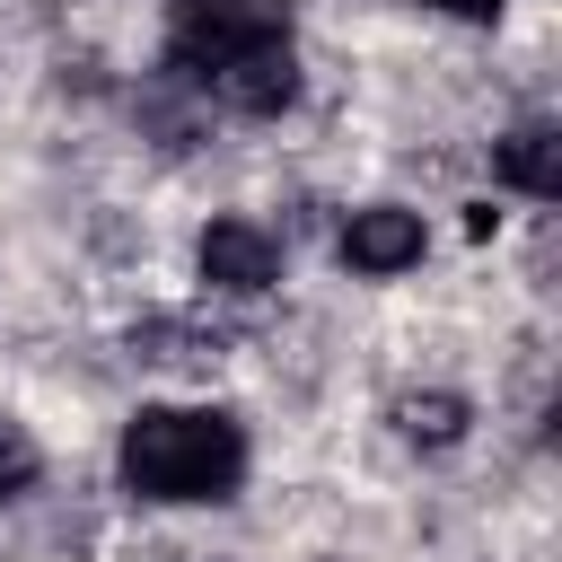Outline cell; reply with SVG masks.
<instances>
[{"label": "cell", "mask_w": 562, "mask_h": 562, "mask_svg": "<svg viewBox=\"0 0 562 562\" xmlns=\"http://www.w3.org/2000/svg\"><path fill=\"white\" fill-rule=\"evenodd\" d=\"M35 474H44V448L26 439V422H0V501H18Z\"/></svg>", "instance_id": "obj_7"}, {"label": "cell", "mask_w": 562, "mask_h": 562, "mask_svg": "<svg viewBox=\"0 0 562 562\" xmlns=\"http://www.w3.org/2000/svg\"><path fill=\"white\" fill-rule=\"evenodd\" d=\"M492 176L518 184V193H536V202H553V193H562V140H553V123H518V132L492 149Z\"/></svg>", "instance_id": "obj_5"}, {"label": "cell", "mask_w": 562, "mask_h": 562, "mask_svg": "<svg viewBox=\"0 0 562 562\" xmlns=\"http://www.w3.org/2000/svg\"><path fill=\"white\" fill-rule=\"evenodd\" d=\"M395 422H404V439H422V448H448V439H465V395H448V386H430V395H404V404H395Z\"/></svg>", "instance_id": "obj_6"}, {"label": "cell", "mask_w": 562, "mask_h": 562, "mask_svg": "<svg viewBox=\"0 0 562 562\" xmlns=\"http://www.w3.org/2000/svg\"><path fill=\"white\" fill-rule=\"evenodd\" d=\"M422 211H395V202H369V211H351V228H342V263L351 272H404V263H422Z\"/></svg>", "instance_id": "obj_4"}, {"label": "cell", "mask_w": 562, "mask_h": 562, "mask_svg": "<svg viewBox=\"0 0 562 562\" xmlns=\"http://www.w3.org/2000/svg\"><path fill=\"white\" fill-rule=\"evenodd\" d=\"M202 281L211 290H272L281 281V246L255 220H211L202 228Z\"/></svg>", "instance_id": "obj_3"}, {"label": "cell", "mask_w": 562, "mask_h": 562, "mask_svg": "<svg viewBox=\"0 0 562 562\" xmlns=\"http://www.w3.org/2000/svg\"><path fill=\"white\" fill-rule=\"evenodd\" d=\"M272 44H290V0H176L167 9V61L202 88L228 61L272 53Z\"/></svg>", "instance_id": "obj_2"}, {"label": "cell", "mask_w": 562, "mask_h": 562, "mask_svg": "<svg viewBox=\"0 0 562 562\" xmlns=\"http://www.w3.org/2000/svg\"><path fill=\"white\" fill-rule=\"evenodd\" d=\"M430 9H448V18H474V26H492L509 0H430Z\"/></svg>", "instance_id": "obj_8"}, {"label": "cell", "mask_w": 562, "mask_h": 562, "mask_svg": "<svg viewBox=\"0 0 562 562\" xmlns=\"http://www.w3.org/2000/svg\"><path fill=\"white\" fill-rule=\"evenodd\" d=\"M246 474V430L202 404H149L123 422V483L140 501H228Z\"/></svg>", "instance_id": "obj_1"}]
</instances>
